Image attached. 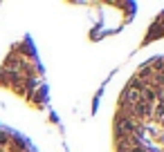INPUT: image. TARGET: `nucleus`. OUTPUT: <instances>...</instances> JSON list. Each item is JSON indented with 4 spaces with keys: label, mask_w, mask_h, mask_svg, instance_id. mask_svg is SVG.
I'll return each instance as SVG.
<instances>
[{
    "label": "nucleus",
    "mask_w": 164,
    "mask_h": 152,
    "mask_svg": "<svg viewBox=\"0 0 164 152\" xmlns=\"http://www.w3.org/2000/svg\"><path fill=\"white\" fill-rule=\"evenodd\" d=\"M115 134L117 152H164V56L146 60L126 83Z\"/></svg>",
    "instance_id": "nucleus-1"
},
{
    "label": "nucleus",
    "mask_w": 164,
    "mask_h": 152,
    "mask_svg": "<svg viewBox=\"0 0 164 152\" xmlns=\"http://www.w3.org/2000/svg\"><path fill=\"white\" fill-rule=\"evenodd\" d=\"M0 152H36V148L20 132L0 125Z\"/></svg>",
    "instance_id": "nucleus-2"
}]
</instances>
